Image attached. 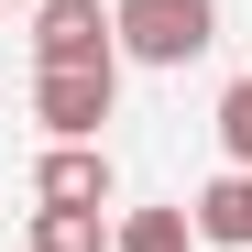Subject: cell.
Returning a JSON list of instances; mask_svg holds the SVG:
<instances>
[{"label":"cell","mask_w":252,"mask_h":252,"mask_svg":"<svg viewBox=\"0 0 252 252\" xmlns=\"http://www.w3.org/2000/svg\"><path fill=\"white\" fill-rule=\"evenodd\" d=\"M33 208H110V154L99 143H55L33 164Z\"/></svg>","instance_id":"4"},{"label":"cell","mask_w":252,"mask_h":252,"mask_svg":"<svg viewBox=\"0 0 252 252\" xmlns=\"http://www.w3.org/2000/svg\"><path fill=\"white\" fill-rule=\"evenodd\" d=\"M110 22H121V55H143V66H197L208 33H220V0H110Z\"/></svg>","instance_id":"1"},{"label":"cell","mask_w":252,"mask_h":252,"mask_svg":"<svg viewBox=\"0 0 252 252\" xmlns=\"http://www.w3.org/2000/svg\"><path fill=\"white\" fill-rule=\"evenodd\" d=\"M110 99H121V66H33V121L55 143H99Z\"/></svg>","instance_id":"2"},{"label":"cell","mask_w":252,"mask_h":252,"mask_svg":"<svg viewBox=\"0 0 252 252\" xmlns=\"http://www.w3.org/2000/svg\"><path fill=\"white\" fill-rule=\"evenodd\" d=\"M33 66H121V22L99 0H44L33 11Z\"/></svg>","instance_id":"3"},{"label":"cell","mask_w":252,"mask_h":252,"mask_svg":"<svg viewBox=\"0 0 252 252\" xmlns=\"http://www.w3.org/2000/svg\"><path fill=\"white\" fill-rule=\"evenodd\" d=\"M187 220H197V241H230V252H252V164L208 176V187L187 197Z\"/></svg>","instance_id":"5"},{"label":"cell","mask_w":252,"mask_h":252,"mask_svg":"<svg viewBox=\"0 0 252 252\" xmlns=\"http://www.w3.org/2000/svg\"><path fill=\"white\" fill-rule=\"evenodd\" d=\"M220 143H230V164H252V77L220 88Z\"/></svg>","instance_id":"8"},{"label":"cell","mask_w":252,"mask_h":252,"mask_svg":"<svg viewBox=\"0 0 252 252\" xmlns=\"http://www.w3.org/2000/svg\"><path fill=\"white\" fill-rule=\"evenodd\" d=\"M121 252H197V220L187 208H132L121 220Z\"/></svg>","instance_id":"7"},{"label":"cell","mask_w":252,"mask_h":252,"mask_svg":"<svg viewBox=\"0 0 252 252\" xmlns=\"http://www.w3.org/2000/svg\"><path fill=\"white\" fill-rule=\"evenodd\" d=\"M33 11H44V0H33Z\"/></svg>","instance_id":"9"},{"label":"cell","mask_w":252,"mask_h":252,"mask_svg":"<svg viewBox=\"0 0 252 252\" xmlns=\"http://www.w3.org/2000/svg\"><path fill=\"white\" fill-rule=\"evenodd\" d=\"M33 252H121V230L99 208H33Z\"/></svg>","instance_id":"6"}]
</instances>
